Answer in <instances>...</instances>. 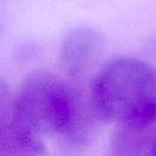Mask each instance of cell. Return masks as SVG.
I'll return each mask as SVG.
<instances>
[{"mask_svg":"<svg viewBox=\"0 0 156 156\" xmlns=\"http://www.w3.org/2000/svg\"><path fill=\"white\" fill-rule=\"evenodd\" d=\"M88 90L101 122L156 121V69L140 58L118 56L106 61Z\"/></svg>","mask_w":156,"mask_h":156,"instance_id":"6da1fadb","label":"cell"},{"mask_svg":"<svg viewBox=\"0 0 156 156\" xmlns=\"http://www.w3.org/2000/svg\"><path fill=\"white\" fill-rule=\"evenodd\" d=\"M77 88L46 71L29 73L12 98L15 121L43 138L66 134L71 124Z\"/></svg>","mask_w":156,"mask_h":156,"instance_id":"7a4b0ae2","label":"cell"},{"mask_svg":"<svg viewBox=\"0 0 156 156\" xmlns=\"http://www.w3.org/2000/svg\"><path fill=\"white\" fill-rule=\"evenodd\" d=\"M104 52V39L91 27L80 26L69 30L61 44L60 66L65 76L80 83L98 67Z\"/></svg>","mask_w":156,"mask_h":156,"instance_id":"3957f363","label":"cell"},{"mask_svg":"<svg viewBox=\"0 0 156 156\" xmlns=\"http://www.w3.org/2000/svg\"><path fill=\"white\" fill-rule=\"evenodd\" d=\"M156 136V121L116 124L110 156H151Z\"/></svg>","mask_w":156,"mask_h":156,"instance_id":"277c9868","label":"cell"},{"mask_svg":"<svg viewBox=\"0 0 156 156\" xmlns=\"http://www.w3.org/2000/svg\"><path fill=\"white\" fill-rule=\"evenodd\" d=\"M0 156H48L43 139L24 128L13 118L0 127Z\"/></svg>","mask_w":156,"mask_h":156,"instance_id":"5b68a950","label":"cell"},{"mask_svg":"<svg viewBox=\"0 0 156 156\" xmlns=\"http://www.w3.org/2000/svg\"><path fill=\"white\" fill-rule=\"evenodd\" d=\"M12 98L9 85L6 82L0 78V127L5 124L9 119H11L12 112Z\"/></svg>","mask_w":156,"mask_h":156,"instance_id":"8992f818","label":"cell"},{"mask_svg":"<svg viewBox=\"0 0 156 156\" xmlns=\"http://www.w3.org/2000/svg\"><path fill=\"white\" fill-rule=\"evenodd\" d=\"M151 156H156V136H155V141H154V147H152V154Z\"/></svg>","mask_w":156,"mask_h":156,"instance_id":"52a82bcc","label":"cell"},{"mask_svg":"<svg viewBox=\"0 0 156 156\" xmlns=\"http://www.w3.org/2000/svg\"><path fill=\"white\" fill-rule=\"evenodd\" d=\"M154 49H155V51H156V40H155V43H154Z\"/></svg>","mask_w":156,"mask_h":156,"instance_id":"ba28073f","label":"cell"}]
</instances>
